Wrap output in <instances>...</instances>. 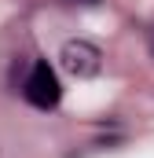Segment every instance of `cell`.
<instances>
[{"label": "cell", "instance_id": "3", "mask_svg": "<svg viewBox=\"0 0 154 158\" xmlns=\"http://www.w3.org/2000/svg\"><path fill=\"white\" fill-rule=\"evenodd\" d=\"M151 48H154V37H151Z\"/></svg>", "mask_w": 154, "mask_h": 158}, {"label": "cell", "instance_id": "2", "mask_svg": "<svg viewBox=\"0 0 154 158\" xmlns=\"http://www.w3.org/2000/svg\"><path fill=\"white\" fill-rule=\"evenodd\" d=\"M59 63L66 74L74 77H95L99 66H103V52L92 44V40H66L63 52H59Z\"/></svg>", "mask_w": 154, "mask_h": 158}, {"label": "cell", "instance_id": "1", "mask_svg": "<svg viewBox=\"0 0 154 158\" xmlns=\"http://www.w3.org/2000/svg\"><path fill=\"white\" fill-rule=\"evenodd\" d=\"M22 92H26V99H30L37 110H51V107H59V99H63L59 77H55V70H51L48 63H33V70H30Z\"/></svg>", "mask_w": 154, "mask_h": 158}, {"label": "cell", "instance_id": "4", "mask_svg": "<svg viewBox=\"0 0 154 158\" xmlns=\"http://www.w3.org/2000/svg\"><path fill=\"white\" fill-rule=\"evenodd\" d=\"M84 4H92V0H84Z\"/></svg>", "mask_w": 154, "mask_h": 158}]
</instances>
